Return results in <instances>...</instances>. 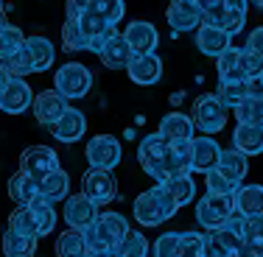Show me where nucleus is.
<instances>
[{"label": "nucleus", "instance_id": "obj_1", "mask_svg": "<svg viewBox=\"0 0 263 257\" xmlns=\"http://www.w3.org/2000/svg\"><path fill=\"white\" fill-rule=\"evenodd\" d=\"M129 221L121 215V212H98V218L92 224H87L84 229V241H87V252L104 257L109 252H115L118 243L126 238L129 232Z\"/></svg>", "mask_w": 263, "mask_h": 257}, {"label": "nucleus", "instance_id": "obj_2", "mask_svg": "<svg viewBox=\"0 0 263 257\" xmlns=\"http://www.w3.org/2000/svg\"><path fill=\"white\" fill-rule=\"evenodd\" d=\"M177 210L179 207L168 199V193L162 190V185H154L152 190L140 193V196L135 199V218L143 227H160L168 218L177 215Z\"/></svg>", "mask_w": 263, "mask_h": 257}, {"label": "nucleus", "instance_id": "obj_3", "mask_svg": "<svg viewBox=\"0 0 263 257\" xmlns=\"http://www.w3.org/2000/svg\"><path fill=\"white\" fill-rule=\"evenodd\" d=\"M241 212H233L227 224L204 232V257H235L241 246Z\"/></svg>", "mask_w": 263, "mask_h": 257}, {"label": "nucleus", "instance_id": "obj_4", "mask_svg": "<svg viewBox=\"0 0 263 257\" xmlns=\"http://www.w3.org/2000/svg\"><path fill=\"white\" fill-rule=\"evenodd\" d=\"M227 115H230V109L216 98V92H208V95L196 98L191 121H193V126H196L199 131H204V134H216V131H221L224 126H227Z\"/></svg>", "mask_w": 263, "mask_h": 257}, {"label": "nucleus", "instance_id": "obj_5", "mask_svg": "<svg viewBox=\"0 0 263 257\" xmlns=\"http://www.w3.org/2000/svg\"><path fill=\"white\" fill-rule=\"evenodd\" d=\"M90 87H92V76H90V70H87L84 65H79V62L62 65L59 70H56V76H53V90L59 92L62 98H67V101L84 98L87 92H90Z\"/></svg>", "mask_w": 263, "mask_h": 257}, {"label": "nucleus", "instance_id": "obj_6", "mask_svg": "<svg viewBox=\"0 0 263 257\" xmlns=\"http://www.w3.org/2000/svg\"><path fill=\"white\" fill-rule=\"evenodd\" d=\"M235 212V199L221 196V193H204L196 202V221L208 229H218L227 224V218Z\"/></svg>", "mask_w": 263, "mask_h": 257}, {"label": "nucleus", "instance_id": "obj_7", "mask_svg": "<svg viewBox=\"0 0 263 257\" xmlns=\"http://www.w3.org/2000/svg\"><path fill=\"white\" fill-rule=\"evenodd\" d=\"M165 148H168V140L160 134H148L140 140V148H137V160H140V168L148 173L157 185L165 182V171H162V160H165Z\"/></svg>", "mask_w": 263, "mask_h": 257}, {"label": "nucleus", "instance_id": "obj_8", "mask_svg": "<svg viewBox=\"0 0 263 257\" xmlns=\"http://www.w3.org/2000/svg\"><path fill=\"white\" fill-rule=\"evenodd\" d=\"M81 193H84L90 202H96L98 207L109 204L118 193L115 173L106 171V168H90V171L81 176Z\"/></svg>", "mask_w": 263, "mask_h": 257}, {"label": "nucleus", "instance_id": "obj_9", "mask_svg": "<svg viewBox=\"0 0 263 257\" xmlns=\"http://www.w3.org/2000/svg\"><path fill=\"white\" fill-rule=\"evenodd\" d=\"M20 171L28 173L31 179H45L48 173L59 171V154L48 146H28L20 154Z\"/></svg>", "mask_w": 263, "mask_h": 257}, {"label": "nucleus", "instance_id": "obj_10", "mask_svg": "<svg viewBox=\"0 0 263 257\" xmlns=\"http://www.w3.org/2000/svg\"><path fill=\"white\" fill-rule=\"evenodd\" d=\"M165 23L171 31H196L204 23V11L196 0H171V6L165 9Z\"/></svg>", "mask_w": 263, "mask_h": 257}, {"label": "nucleus", "instance_id": "obj_11", "mask_svg": "<svg viewBox=\"0 0 263 257\" xmlns=\"http://www.w3.org/2000/svg\"><path fill=\"white\" fill-rule=\"evenodd\" d=\"M84 154H87L90 168H106V171H112V168L121 162V143L112 134H96L87 143Z\"/></svg>", "mask_w": 263, "mask_h": 257}, {"label": "nucleus", "instance_id": "obj_12", "mask_svg": "<svg viewBox=\"0 0 263 257\" xmlns=\"http://www.w3.org/2000/svg\"><path fill=\"white\" fill-rule=\"evenodd\" d=\"M34 104V90L28 87L26 78H9V84L0 90V112L6 115H23Z\"/></svg>", "mask_w": 263, "mask_h": 257}, {"label": "nucleus", "instance_id": "obj_13", "mask_svg": "<svg viewBox=\"0 0 263 257\" xmlns=\"http://www.w3.org/2000/svg\"><path fill=\"white\" fill-rule=\"evenodd\" d=\"M126 73L135 84L152 87V84H157L160 76H162V62H160L157 53H135L126 65Z\"/></svg>", "mask_w": 263, "mask_h": 257}, {"label": "nucleus", "instance_id": "obj_14", "mask_svg": "<svg viewBox=\"0 0 263 257\" xmlns=\"http://www.w3.org/2000/svg\"><path fill=\"white\" fill-rule=\"evenodd\" d=\"M76 23H79L81 34H84V39H87V51H92V53L101 51V45L118 31L112 23H106L104 17L92 14V11H84V14H81Z\"/></svg>", "mask_w": 263, "mask_h": 257}, {"label": "nucleus", "instance_id": "obj_15", "mask_svg": "<svg viewBox=\"0 0 263 257\" xmlns=\"http://www.w3.org/2000/svg\"><path fill=\"white\" fill-rule=\"evenodd\" d=\"M31 109H34L36 123H42V126L51 129L53 123L59 121L62 115H65L67 98H62L56 90H45V92H40V95H34V104H31Z\"/></svg>", "mask_w": 263, "mask_h": 257}, {"label": "nucleus", "instance_id": "obj_16", "mask_svg": "<svg viewBox=\"0 0 263 257\" xmlns=\"http://www.w3.org/2000/svg\"><path fill=\"white\" fill-rule=\"evenodd\" d=\"M62 215H65L67 227L84 229L87 224H92L98 218V204L90 202L84 193H76V196H67L65 199V212H62Z\"/></svg>", "mask_w": 263, "mask_h": 257}, {"label": "nucleus", "instance_id": "obj_17", "mask_svg": "<svg viewBox=\"0 0 263 257\" xmlns=\"http://www.w3.org/2000/svg\"><path fill=\"white\" fill-rule=\"evenodd\" d=\"M132 48H129V42L123 39V34L121 31H115V34L109 36V39L101 45V51H98V59H101V65L104 67H109V70H126V65H129V59H132Z\"/></svg>", "mask_w": 263, "mask_h": 257}, {"label": "nucleus", "instance_id": "obj_18", "mask_svg": "<svg viewBox=\"0 0 263 257\" xmlns=\"http://www.w3.org/2000/svg\"><path fill=\"white\" fill-rule=\"evenodd\" d=\"M123 39L129 42L132 53H154L157 51V28L146 20H135L129 23L126 31H123Z\"/></svg>", "mask_w": 263, "mask_h": 257}, {"label": "nucleus", "instance_id": "obj_19", "mask_svg": "<svg viewBox=\"0 0 263 257\" xmlns=\"http://www.w3.org/2000/svg\"><path fill=\"white\" fill-rule=\"evenodd\" d=\"M230 45H233V36H230L227 31H221L218 26L202 23V26L196 28V48L204 56H213V59H216V56H221Z\"/></svg>", "mask_w": 263, "mask_h": 257}, {"label": "nucleus", "instance_id": "obj_20", "mask_svg": "<svg viewBox=\"0 0 263 257\" xmlns=\"http://www.w3.org/2000/svg\"><path fill=\"white\" fill-rule=\"evenodd\" d=\"M84 131H87V117L81 115L79 109H70V106H67L65 115L51 126V134L59 143H76V140H81Z\"/></svg>", "mask_w": 263, "mask_h": 257}, {"label": "nucleus", "instance_id": "obj_21", "mask_svg": "<svg viewBox=\"0 0 263 257\" xmlns=\"http://www.w3.org/2000/svg\"><path fill=\"white\" fill-rule=\"evenodd\" d=\"M221 154V146L213 140L210 134H202V137H191V156H193V171H210L216 168V160Z\"/></svg>", "mask_w": 263, "mask_h": 257}, {"label": "nucleus", "instance_id": "obj_22", "mask_svg": "<svg viewBox=\"0 0 263 257\" xmlns=\"http://www.w3.org/2000/svg\"><path fill=\"white\" fill-rule=\"evenodd\" d=\"M67 196H70V176L62 168L48 173L45 179H40V202L56 204V202H65Z\"/></svg>", "mask_w": 263, "mask_h": 257}, {"label": "nucleus", "instance_id": "obj_23", "mask_svg": "<svg viewBox=\"0 0 263 257\" xmlns=\"http://www.w3.org/2000/svg\"><path fill=\"white\" fill-rule=\"evenodd\" d=\"M233 199H235V212H241L243 218L263 215V185H238Z\"/></svg>", "mask_w": 263, "mask_h": 257}, {"label": "nucleus", "instance_id": "obj_24", "mask_svg": "<svg viewBox=\"0 0 263 257\" xmlns=\"http://www.w3.org/2000/svg\"><path fill=\"white\" fill-rule=\"evenodd\" d=\"M233 148L243 151L247 156H255L263 151V126H252V123H238L233 134Z\"/></svg>", "mask_w": 263, "mask_h": 257}, {"label": "nucleus", "instance_id": "obj_25", "mask_svg": "<svg viewBox=\"0 0 263 257\" xmlns=\"http://www.w3.org/2000/svg\"><path fill=\"white\" fill-rule=\"evenodd\" d=\"M26 48H28L31 59H34V73H42V70H48V67L53 65L56 48H53V42L48 39V36H42V34L26 36Z\"/></svg>", "mask_w": 263, "mask_h": 257}, {"label": "nucleus", "instance_id": "obj_26", "mask_svg": "<svg viewBox=\"0 0 263 257\" xmlns=\"http://www.w3.org/2000/svg\"><path fill=\"white\" fill-rule=\"evenodd\" d=\"M216 171H221L224 176L241 182V179L249 173V156L243 154V151H238V148H227V151L218 154V160H216Z\"/></svg>", "mask_w": 263, "mask_h": 257}, {"label": "nucleus", "instance_id": "obj_27", "mask_svg": "<svg viewBox=\"0 0 263 257\" xmlns=\"http://www.w3.org/2000/svg\"><path fill=\"white\" fill-rule=\"evenodd\" d=\"M193 121L185 115V112H168L160 121V134L165 140H191L193 137Z\"/></svg>", "mask_w": 263, "mask_h": 257}, {"label": "nucleus", "instance_id": "obj_28", "mask_svg": "<svg viewBox=\"0 0 263 257\" xmlns=\"http://www.w3.org/2000/svg\"><path fill=\"white\" fill-rule=\"evenodd\" d=\"M9 196H11V202H17V207L36 202V199H40V182L31 179L28 173L17 171L14 176L9 179Z\"/></svg>", "mask_w": 263, "mask_h": 257}, {"label": "nucleus", "instance_id": "obj_29", "mask_svg": "<svg viewBox=\"0 0 263 257\" xmlns=\"http://www.w3.org/2000/svg\"><path fill=\"white\" fill-rule=\"evenodd\" d=\"M36 241H40V238H31V235H23V232L6 229L3 254L6 257H34L36 254Z\"/></svg>", "mask_w": 263, "mask_h": 257}, {"label": "nucleus", "instance_id": "obj_30", "mask_svg": "<svg viewBox=\"0 0 263 257\" xmlns=\"http://www.w3.org/2000/svg\"><path fill=\"white\" fill-rule=\"evenodd\" d=\"M216 98L221 101L224 106H227L230 112L238 109L243 101H249V84L247 81H224V78H218V90H216Z\"/></svg>", "mask_w": 263, "mask_h": 257}, {"label": "nucleus", "instance_id": "obj_31", "mask_svg": "<svg viewBox=\"0 0 263 257\" xmlns=\"http://www.w3.org/2000/svg\"><path fill=\"white\" fill-rule=\"evenodd\" d=\"M162 190L168 193V199H171L177 207L191 204L193 196H196V185H193L191 173H182V176H174V179L162 182Z\"/></svg>", "mask_w": 263, "mask_h": 257}, {"label": "nucleus", "instance_id": "obj_32", "mask_svg": "<svg viewBox=\"0 0 263 257\" xmlns=\"http://www.w3.org/2000/svg\"><path fill=\"white\" fill-rule=\"evenodd\" d=\"M87 254V241H84V232L67 227L56 238V257H81Z\"/></svg>", "mask_w": 263, "mask_h": 257}, {"label": "nucleus", "instance_id": "obj_33", "mask_svg": "<svg viewBox=\"0 0 263 257\" xmlns=\"http://www.w3.org/2000/svg\"><path fill=\"white\" fill-rule=\"evenodd\" d=\"M238 53H241V48H233V45H230L221 56H216L218 78H224V81H241V78H243L241 67H238ZM243 81H247V78H243Z\"/></svg>", "mask_w": 263, "mask_h": 257}, {"label": "nucleus", "instance_id": "obj_34", "mask_svg": "<svg viewBox=\"0 0 263 257\" xmlns=\"http://www.w3.org/2000/svg\"><path fill=\"white\" fill-rule=\"evenodd\" d=\"M3 65H6V70H9L14 78H26L28 73H34V59H31L26 42H23V45L17 48V51L11 53V56H6Z\"/></svg>", "mask_w": 263, "mask_h": 257}, {"label": "nucleus", "instance_id": "obj_35", "mask_svg": "<svg viewBox=\"0 0 263 257\" xmlns=\"http://www.w3.org/2000/svg\"><path fill=\"white\" fill-rule=\"evenodd\" d=\"M115 254H121V257H148V241H146V235H143V232H137V229H129L126 238L118 243Z\"/></svg>", "mask_w": 263, "mask_h": 257}, {"label": "nucleus", "instance_id": "obj_36", "mask_svg": "<svg viewBox=\"0 0 263 257\" xmlns=\"http://www.w3.org/2000/svg\"><path fill=\"white\" fill-rule=\"evenodd\" d=\"M87 11L104 17L106 23H112V26H115V23H121L123 14H126V3H123V0H90Z\"/></svg>", "mask_w": 263, "mask_h": 257}, {"label": "nucleus", "instance_id": "obj_37", "mask_svg": "<svg viewBox=\"0 0 263 257\" xmlns=\"http://www.w3.org/2000/svg\"><path fill=\"white\" fill-rule=\"evenodd\" d=\"M238 185H241V182L224 176L221 171H216V168L204 171V187H208V193H221V196H233V193L238 190Z\"/></svg>", "mask_w": 263, "mask_h": 257}, {"label": "nucleus", "instance_id": "obj_38", "mask_svg": "<svg viewBox=\"0 0 263 257\" xmlns=\"http://www.w3.org/2000/svg\"><path fill=\"white\" fill-rule=\"evenodd\" d=\"M233 115L238 117V123H252V126H263V95L260 98H249L243 101L238 109H233Z\"/></svg>", "mask_w": 263, "mask_h": 257}, {"label": "nucleus", "instance_id": "obj_39", "mask_svg": "<svg viewBox=\"0 0 263 257\" xmlns=\"http://www.w3.org/2000/svg\"><path fill=\"white\" fill-rule=\"evenodd\" d=\"M9 229L23 232V235H31V238H36V224H34V215H31V207H28V204L17 207V210L9 215Z\"/></svg>", "mask_w": 263, "mask_h": 257}, {"label": "nucleus", "instance_id": "obj_40", "mask_svg": "<svg viewBox=\"0 0 263 257\" xmlns=\"http://www.w3.org/2000/svg\"><path fill=\"white\" fill-rule=\"evenodd\" d=\"M62 48H65L67 53L70 51H87V39H84V34H81L76 20H65V26H62Z\"/></svg>", "mask_w": 263, "mask_h": 257}, {"label": "nucleus", "instance_id": "obj_41", "mask_svg": "<svg viewBox=\"0 0 263 257\" xmlns=\"http://www.w3.org/2000/svg\"><path fill=\"white\" fill-rule=\"evenodd\" d=\"M241 241L263 249V215H249L241 221Z\"/></svg>", "mask_w": 263, "mask_h": 257}, {"label": "nucleus", "instance_id": "obj_42", "mask_svg": "<svg viewBox=\"0 0 263 257\" xmlns=\"http://www.w3.org/2000/svg\"><path fill=\"white\" fill-rule=\"evenodd\" d=\"M238 67H241L243 78H258L263 73V56H258L255 51H249V48H241V53H238Z\"/></svg>", "mask_w": 263, "mask_h": 257}, {"label": "nucleus", "instance_id": "obj_43", "mask_svg": "<svg viewBox=\"0 0 263 257\" xmlns=\"http://www.w3.org/2000/svg\"><path fill=\"white\" fill-rule=\"evenodd\" d=\"M179 257H204L202 232H182L179 235Z\"/></svg>", "mask_w": 263, "mask_h": 257}, {"label": "nucleus", "instance_id": "obj_44", "mask_svg": "<svg viewBox=\"0 0 263 257\" xmlns=\"http://www.w3.org/2000/svg\"><path fill=\"white\" fill-rule=\"evenodd\" d=\"M154 257H179V232H162L152 243Z\"/></svg>", "mask_w": 263, "mask_h": 257}, {"label": "nucleus", "instance_id": "obj_45", "mask_svg": "<svg viewBox=\"0 0 263 257\" xmlns=\"http://www.w3.org/2000/svg\"><path fill=\"white\" fill-rule=\"evenodd\" d=\"M26 42V34H23L20 28L14 26H6L3 31H0V59H6V56H11L17 51V48Z\"/></svg>", "mask_w": 263, "mask_h": 257}, {"label": "nucleus", "instance_id": "obj_46", "mask_svg": "<svg viewBox=\"0 0 263 257\" xmlns=\"http://www.w3.org/2000/svg\"><path fill=\"white\" fill-rule=\"evenodd\" d=\"M87 6H90V0H65V14H67V20H79V17L87 11Z\"/></svg>", "mask_w": 263, "mask_h": 257}, {"label": "nucleus", "instance_id": "obj_47", "mask_svg": "<svg viewBox=\"0 0 263 257\" xmlns=\"http://www.w3.org/2000/svg\"><path fill=\"white\" fill-rule=\"evenodd\" d=\"M247 48H249V51H255L258 56H263V26H260V28H255L252 34H249Z\"/></svg>", "mask_w": 263, "mask_h": 257}, {"label": "nucleus", "instance_id": "obj_48", "mask_svg": "<svg viewBox=\"0 0 263 257\" xmlns=\"http://www.w3.org/2000/svg\"><path fill=\"white\" fill-rule=\"evenodd\" d=\"M9 78H11V73L6 70V65H3V59H0V90H3L6 84H9Z\"/></svg>", "mask_w": 263, "mask_h": 257}, {"label": "nucleus", "instance_id": "obj_49", "mask_svg": "<svg viewBox=\"0 0 263 257\" xmlns=\"http://www.w3.org/2000/svg\"><path fill=\"white\" fill-rule=\"evenodd\" d=\"M6 26H9V20H6V11H3V6H0V31H3Z\"/></svg>", "mask_w": 263, "mask_h": 257}, {"label": "nucleus", "instance_id": "obj_50", "mask_svg": "<svg viewBox=\"0 0 263 257\" xmlns=\"http://www.w3.org/2000/svg\"><path fill=\"white\" fill-rule=\"evenodd\" d=\"M252 6H258V9H263V0H249Z\"/></svg>", "mask_w": 263, "mask_h": 257}, {"label": "nucleus", "instance_id": "obj_51", "mask_svg": "<svg viewBox=\"0 0 263 257\" xmlns=\"http://www.w3.org/2000/svg\"><path fill=\"white\" fill-rule=\"evenodd\" d=\"M104 257H121V254H115V252H109V254H104Z\"/></svg>", "mask_w": 263, "mask_h": 257}, {"label": "nucleus", "instance_id": "obj_52", "mask_svg": "<svg viewBox=\"0 0 263 257\" xmlns=\"http://www.w3.org/2000/svg\"><path fill=\"white\" fill-rule=\"evenodd\" d=\"M81 257H98V254H92V252H87V254H81Z\"/></svg>", "mask_w": 263, "mask_h": 257}, {"label": "nucleus", "instance_id": "obj_53", "mask_svg": "<svg viewBox=\"0 0 263 257\" xmlns=\"http://www.w3.org/2000/svg\"><path fill=\"white\" fill-rule=\"evenodd\" d=\"M213 3H224V0H213Z\"/></svg>", "mask_w": 263, "mask_h": 257}, {"label": "nucleus", "instance_id": "obj_54", "mask_svg": "<svg viewBox=\"0 0 263 257\" xmlns=\"http://www.w3.org/2000/svg\"><path fill=\"white\" fill-rule=\"evenodd\" d=\"M258 78H260V81H263V73H260V76H258Z\"/></svg>", "mask_w": 263, "mask_h": 257}, {"label": "nucleus", "instance_id": "obj_55", "mask_svg": "<svg viewBox=\"0 0 263 257\" xmlns=\"http://www.w3.org/2000/svg\"><path fill=\"white\" fill-rule=\"evenodd\" d=\"M0 6H3V0H0Z\"/></svg>", "mask_w": 263, "mask_h": 257}]
</instances>
